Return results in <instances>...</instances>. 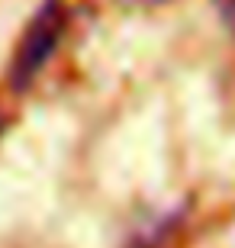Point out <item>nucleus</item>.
<instances>
[{
	"label": "nucleus",
	"mask_w": 235,
	"mask_h": 248,
	"mask_svg": "<svg viewBox=\"0 0 235 248\" xmlns=\"http://www.w3.org/2000/svg\"><path fill=\"white\" fill-rule=\"evenodd\" d=\"M64 26H68V13H64L62 0H42L36 7L23 36L16 39V48H13V58L7 68V84L13 93L29 91L36 84V78L46 71V64L58 52Z\"/></svg>",
	"instance_id": "nucleus-1"
},
{
	"label": "nucleus",
	"mask_w": 235,
	"mask_h": 248,
	"mask_svg": "<svg viewBox=\"0 0 235 248\" xmlns=\"http://www.w3.org/2000/svg\"><path fill=\"white\" fill-rule=\"evenodd\" d=\"M213 3H216V13L222 19V26L235 36V0H213Z\"/></svg>",
	"instance_id": "nucleus-2"
},
{
	"label": "nucleus",
	"mask_w": 235,
	"mask_h": 248,
	"mask_svg": "<svg viewBox=\"0 0 235 248\" xmlns=\"http://www.w3.org/2000/svg\"><path fill=\"white\" fill-rule=\"evenodd\" d=\"M119 7H129V10H155V7H164L171 0H116Z\"/></svg>",
	"instance_id": "nucleus-3"
},
{
	"label": "nucleus",
	"mask_w": 235,
	"mask_h": 248,
	"mask_svg": "<svg viewBox=\"0 0 235 248\" xmlns=\"http://www.w3.org/2000/svg\"><path fill=\"white\" fill-rule=\"evenodd\" d=\"M0 129H3V120H0Z\"/></svg>",
	"instance_id": "nucleus-4"
}]
</instances>
